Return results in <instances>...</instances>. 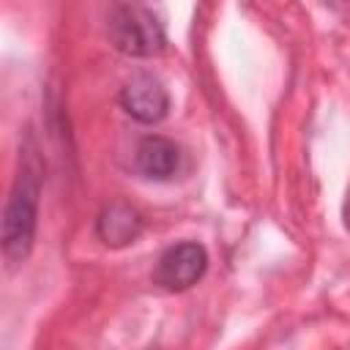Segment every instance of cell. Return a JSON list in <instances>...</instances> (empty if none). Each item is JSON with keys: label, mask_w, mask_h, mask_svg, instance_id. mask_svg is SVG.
<instances>
[{"label": "cell", "mask_w": 350, "mask_h": 350, "mask_svg": "<svg viewBox=\"0 0 350 350\" xmlns=\"http://www.w3.org/2000/svg\"><path fill=\"white\" fill-rule=\"evenodd\" d=\"M38 197H41V167L33 150H25L19 170L14 175L5 211H3V254L11 265H19L30 257L36 227H38Z\"/></svg>", "instance_id": "obj_1"}, {"label": "cell", "mask_w": 350, "mask_h": 350, "mask_svg": "<svg viewBox=\"0 0 350 350\" xmlns=\"http://www.w3.org/2000/svg\"><path fill=\"white\" fill-rule=\"evenodd\" d=\"M342 219H345V227H347V232H350V189H347V194H345V205H342Z\"/></svg>", "instance_id": "obj_7"}, {"label": "cell", "mask_w": 350, "mask_h": 350, "mask_svg": "<svg viewBox=\"0 0 350 350\" xmlns=\"http://www.w3.org/2000/svg\"><path fill=\"white\" fill-rule=\"evenodd\" d=\"M118 101H120L123 112L142 126H156L170 112V93L150 74H137L134 79H129L123 85Z\"/></svg>", "instance_id": "obj_4"}, {"label": "cell", "mask_w": 350, "mask_h": 350, "mask_svg": "<svg viewBox=\"0 0 350 350\" xmlns=\"http://www.w3.org/2000/svg\"><path fill=\"white\" fill-rule=\"evenodd\" d=\"M142 216L129 202H109L96 216V235L109 249H123L142 235Z\"/></svg>", "instance_id": "obj_6"}, {"label": "cell", "mask_w": 350, "mask_h": 350, "mask_svg": "<svg viewBox=\"0 0 350 350\" xmlns=\"http://www.w3.org/2000/svg\"><path fill=\"white\" fill-rule=\"evenodd\" d=\"M208 271V252L197 241H180L172 243L161 252L156 271H153V284H159L167 293H183L194 287Z\"/></svg>", "instance_id": "obj_3"}, {"label": "cell", "mask_w": 350, "mask_h": 350, "mask_svg": "<svg viewBox=\"0 0 350 350\" xmlns=\"http://www.w3.org/2000/svg\"><path fill=\"white\" fill-rule=\"evenodd\" d=\"M107 36L109 44L129 57H153L167 46V33L161 19L137 3L112 5L107 16Z\"/></svg>", "instance_id": "obj_2"}, {"label": "cell", "mask_w": 350, "mask_h": 350, "mask_svg": "<svg viewBox=\"0 0 350 350\" xmlns=\"http://www.w3.org/2000/svg\"><path fill=\"white\" fill-rule=\"evenodd\" d=\"M134 170L148 180H170L180 170V148L161 134H148L134 148Z\"/></svg>", "instance_id": "obj_5"}]
</instances>
